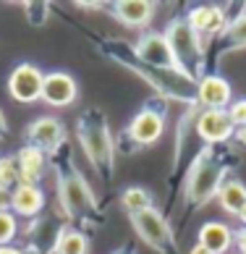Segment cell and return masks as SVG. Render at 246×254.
<instances>
[{"instance_id":"6da1fadb","label":"cell","mask_w":246,"mask_h":254,"mask_svg":"<svg viewBox=\"0 0 246 254\" xmlns=\"http://www.w3.org/2000/svg\"><path fill=\"white\" fill-rule=\"evenodd\" d=\"M102 50L110 61H116L121 65H126L128 71H134L139 79H144L152 89H157L163 97H173L181 102H196V81L188 79L186 73H181L178 68H152V65H144L136 55H134V45L121 42V40H105L102 42Z\"/></svg>"},{"instance_id":"7a4b0ae2","label":"cell","mask_w":246,"mask_h":254,"mask_svg":"<svg viewBox=\"0 0 246 254\" xmlns=\"http://www.w3.org/2000/svg\"><path fill=\"white\" fill-rule=\"evenodd\" d=\"M228 178V155L217 152V147H204L194 163L188 165L184 196L191 207H199L207 199H212L220 189V184Z\"/></svg>"},{"instance_id":"3957f363","label":"cell","mask_w":246,"mask_h":254,"mask_svg":"<svg viewBox=\"0 0 246 254\" xmlns=\"http://www.w3.org/2000/svg\"><path fill=\"white\" fill-rule=\"evenodd\" d=\"M76 134H79V144L84 149V155L89 157V163L94 165V171L110 181L113 160H116V147H113V136H110L105 116H102L97 108H89L79 118Z\"/></svg>"},{"instance_id":"277c9868","label":"cell","mask_w":246,"mask_h":254,"mask_svg":"<svg viewBox=\"0 0 246 254\" xmlns=\"http://www.w3.org/2000/svg\"><path fill=\"white\" fill-rule=\"evenodd\" d=\"M165 40L173 50L176 58V68L186 73L188 79L199 81L204 76V65H207V53L202 48L199 37L194 34V29L186 24V16H176L170 18L165 26Z\"/></svg>"},{"instance_id":"5b68a950","label":"cell","mask_w":246,"mask_h":254,"mask_svg":"<svg viewBox=\"0 0 246 254\" xmlns=\"http://www.w3.org/2000/svg\"><path fill=\"white\" fill-rule=\"evenodd\" d=\"M58 202L71 220H92L100 212L94 191L73 168L65 173H58Z\"/></svg>"},{"instance_id":"8992f818","label":"cell","mask_w":246,"mask_h":254,"mask_svg":"<svg viewBox=\"0 0 246 254\" xmlns=\"http://www.w3.org/2000/svg\"><path fill=\"white\" fill-rule=\"evenodd\" d=\"M184 16H186V24L194 29L196 37H199L204 53H207V45L212 40H220V34L225 32V26H228V13H225L220 5H212V3L194 5V8H188Z\"/></svg>"},{"instance_id":"52a82bcc","label":"cell","mask_w":246,"mask_h":254,"mask_svg":"<svg viewBox=\"0 0 246 254\" xmlns=\"http://www.w3.org/2000/svg\"><path fill=\"white\" fill-rule=\"evenodd\" d=\"M131 223H134L139 239L144 241L147 247H152V249L163 252V254L173 249V231H170V223H168V218L157 210V207L134 215Z\"/></svg>"},{"instance_id":"ba28073f","label":"cell","mask_w":246,"mask_h":254,"mask_svg":"<svg viewBox=\"0 0 246 254\" xmlns=\"http://www.w3.org/2000/svg\"><path fill=\"white\" fill-rule=\"evenodd\" d=\"M42 81H45L42 68H37L34 63H18L8 76V95L16 102L32 105V102L42 100Z\"/></svg>"},{"instance_id":"9c48e42d","label":"cell","mask_w":246,"mask_h":254,"mask_svg":"<svg viewBox=\"0 0 246 254\" xmlns=\"http://www.w3.org/2000/svg\"><path fill=\"white\" fill-rule=\"evenodd\" d=\"M134 55L144 65H152V68H165V71L176 68L173 50H170L163 32H144L134 42Z\"/></svg>"},{"instance_id":"30bf717a","label":"cell","mask_w":246,"mask_h":254,"mask_svg":"<svg viewBox=\"0 0 246 254\" xmlns=\"http://www.w3.org/2000/svg\"><path fill=\"white\" fill-rule=\"evenodd\" d=\"M194 128H196V136L207 147H217V144L233 139V134H236V126L228 116V110H199Z\"/></svg>"},{"instance_id":"8fae6325","label":"cell","mask_w":246,"mask_h":254,"mask_svg":"<svg viewBox=\"0 0 246 254\" xmlns=\"http://www.w3.org/2000/svg\"><path fill=\"white\" fill-rule=\"evenodd\" d=\"M165 131V116L155 108H141L126 126V136L134 142L136 147H149L160 142Z\"/></svg>"},{"instance_id":"7c38bea8","label":"cell","mask_w":246,"mask_h":254,"mask_svg":"<svg viewBox=\"0 0 246 254\" xmlns=\"http://www.w3.org/2000/svg\"><path fill=\"white\" fill-rule=\"evenodd\" d=\"M26 144L37 147L45 155H55L65 144V128L58 118H34L26 128Z\"/></svg>"},{"instance_id":"4fadbf2b","label":"cell","mask_w":246,"mask_h":254,"mask_svg":"<svg viewBox=\"0 0 246 254\" xmlns=\"http://www.w3.org/2000/svg\"><path fill=\"white\" fill-rule=\"evenodd\" d=\"M196 102L202 110H228L233 102V87L220 73H204L196 81Z\"/></svg>"},{"instance_id":"5bb4252c","label":"cell","mask_w":246,"mask_h":254,"mask_svg":"<svg viewBox=\"0 0 246 254\" xmlns=\"http://www.w3.org/2000/svg\"><path fill=\"white\" fill-rule=\"evenodd\" d=\"M79 97V84L65 71H50L42 81V102L50 108H68Z\"/></svg>"},{"instance_id":"9a60e30c","label":"cell","mask_w":246,"mask_h":254,"mask_svg":"<svg viewBox=\"0 0 246 254\" xmlns=\"http://www.w3.org/2000/svg\"><path fill=\"white\" fill-rule=\"evenodd\" d=\"M45 210V191L40 184H18L11 191V212L16 218H40Z\"/></svg>"},{"instance_id":"2e32d148","label":"cell","mask_w":246,"mask_h":254,"mask_svg":"<svg viewBox=\"0 0 246 254\" xmlns=\"http://www.w3.org/2000/svg\"><path fill=\"white\" fill-rule=\"evenodd\" d=\"M155 11L157 5L149 3V0H118V3H113V16L128 29L147 26L155 18Z\"/></svg>"},{"instance_id":"e0dca14e","label":"cell","mask_w":246,"mask_h":254,"mask_svg":"<svg viewBox=\"0 0 246 254\" xmlns=\"http://www.w3.org/2000/svg\"><path fill=\"white\" fill-rule=\"evenodd\" d=\"M196 244H202L210 254H228L233 249V228L220 220H207L199 228Z\"/></svg>"},{"instance_id":"ac0fdd59","label":"cell","mask_w":246,"mask_h":254,"mask_svg":"<svg viewBox=\"0 0 246 254\" xmlns=\"http://www.w3.org/2000/svg\"><path fill=\"white\" fill-rule=\"evenodd\" d=\"M16 163H18V173H21V184H40L45 176L47 155L32 144H24L16 155Z\"/></svg>"},{"instance_id":"d6986e66","label":"cell","mask_w":246,"mask_h":254,"mask_svg":"<svg viewBox=\"0 0 246 254\" xmlns=\"http://www.w3.org/2000/svg\"><path fill=\"white\" fill-rule=\"evenodd\" d=\"M215 199L220 202V207H223V210L228 212V215L239 218L241 210L246 207V186L239 181V178L228 176V178H225V181L220 184V189H217Z\"/></svg>"},{"instance_id":"ffe728a7","label":"cell","mask_w":246,"mask_h":254,"mask_svg":"<svg viewBox=\"0 0 246 254\" xmlns=\"http://www.w3.org/2000/svg\"><path fill=\"white\" fill-rule=\"evenodd\" d=\"M53 254H89V239L79 228H61L53 244Z\"/></svg>"},{"instance_id":"44dd1931","label":"cell","mask_w":246,"mask_h":254,"mask_svg":"<svg viewBox=\"0 0 246 254\" xmlns=\"http://www.w3.org/2000/svg\"><path fill=\"white\" fill-rule=\"evenodd\" d=\"M246 48V11H241L239 16L228 21L225 32L220 34V53H233V50H241Z\"/></svg>"},{"instance_id":"7402d4cb","label":"cell","mask_w":246,"mask_h":254,"mask_svg":"<svg viewBox=\"0 0 246 254\" xmlns=\"http://www.w3.org/2000/svg\"><path fill=\"white\" fill-rule=\"evenodd\" d=\"M121 207L134 218V215H139V212L152 210L155 199H152V194H149L144 186H128V189H123V194H121Z\"/></svg>"},{"instance_id":"603a6c76","label":"cell","mask_w":246,"mask_h":254,"mask_svg":"<svg viewBox=\"0 0 246 254\" xmlns=\"http://www.w3.org/2000/svg\"><path fill=\"white\" fill-rule=\"evenodd\" d=\"M21 184V173H18V163L13 155L0 157V189L13 191L16 186Z\"/></svg>"},{"instance_id":"cb8c5ba5","label":"cell","mask_w":246,"mask_h":254,"mask_svg":"<svg viewBox=\"0 0 246 254\" xmlns=\"http://www.w3.org/2000/svg\"><path fill=\"white\" fill-rule=\"evenodd\" d=\"M16 233H18V218L11 210L0 212V247H11Z\"/></svg>"},{"instance_id":"d4e9b609","label":"cell","mask_w":246,"mask_h":254,"mask_svg":"<svg viewBox=\"0 0 246 254\" xmlns=\"http://www.w3.org/2000/svg\"><path fill=\"white\" fill-rule=\"evenodd\" d=\"M24 8H26V18H29L32 26H42L47 21V16H50V5L40 3V0H34V3H24Z\"/></svg>"},{"instance_id":"484cf974","label":"cell","mask_w":246,"mask_h":254,"mask_svg":"<svg viewBox=\"0 0 246 254\" xmlns=\"http://www.w3.org/2000/svg\"><path fill=\"white\" fill-rule=\"evenodd\" d=\"M228 116H231L236 128H244L246 126V97H239V100L231 102V105H228Z\"/></svg>"},{"instance_id":"4316f807","label":"cell","mask_w":246,"mask_h":254,"mask_svg":"<svg viewBox=\"0 0 246 254\" xmlns=\"http://www.w3.org/2000/svg\"><path fill=\"white\" fill-rule=\"evenodd\" d=\"M233 247L239 254H246V228L233 231Z\"/></svg>"},{"instance_id":"83f0119b","label":"cell","mask_w":246,"mask_h":254,"mask_svg":"<svg viewBox=\"0 0 246 254\" xmlns=\"http://www.w3.org/2000/svg\"><path fill=\"white\" fill-rule=\"evenodd\" d=\"M11 210V191L0 189V212H8Z\"/></svg>"},{"instance_id":"f1b7e54d","label":"cell","mask_w":246,"mask_h":254,"mask_svg":"<svg viewBox=\"0 0 246 254\" xmlns=\"http://www.w3.org/2000/svg\"><path fill=\"white\" fill-rule=\"evenodd\" d=\"M233 139H236V142H239L241 147H246V126H244V128H236Z\"/></svg>"},{"instance_id":"f546056e","label":"cell","mask_w":246,"mask_h":254,"mask_svg":"<svg viewBox=\"0 0 246 254\" xmlns=\"http://www.w3.org/2000/svg\"><path fill=\"white\" fill-rule=\"evenodd\" d=\"M0 254H26L24 249H16V247H0Z\"/></svg>"},{"instance_id":"4dcf8cb0","label":"cell","mask_w":246,"mask_h":254,"mask_svg":"<svg viewBox=\"0 0 246 254\" xmlns=\"http://www.w3.org/2000/svg\"><path fill=\"white\" fill-rule=\"evenodd\" d=\"M188 254H210V252H207V249L202 247V244H194V247L188 249Z\"/></svg>"},{"instance_id":"1f68e13d","label":"cell","mask_w":246,"mask_h":254,"mask_svg":"<svg viewBox=\"0 0 246 254\" xmlns=\"http://www.w3.org/2000/svg\"><path fill=\"white\" fill-rule=\"evenodd\" d=\"M5 134V116H3V110H0V139H3Z\"/></svg>"},{"instance_id":"d6a6232c","label":"cell","mask_w":246,"mask_h":254,"mask_svg":"<svg viewBox=\"0 0 246 254\" xmlns=\"http://www.w3.org/2000/svg\"><path fill=\"white\" fill-rule=\"evenodd\" d=\"M239 220H241V228H246V207L241 210V215H239Z\"/></svg>"},{"instance_id":"836d02e7","label":"cell","mask_w":246,"mask_h":254,"mask_svg":"<svg viewBox=\"0 0 246 254\" xmlns=\"http://www.w3.org/2000/svg\"><path fill=\"white\" fill-rule=\"evenodd\" d=\"M113 254H128V252H123V249H121V252H113Z\"/></svg>"}]
</instances>
